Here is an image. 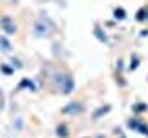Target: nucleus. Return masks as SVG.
<instances>
[{
    "instance_id": "nucleus-6",
    "label": "nucleus",
    "mask_w": 148,
    "mask_h": 138,
    "mask_svg": "<svg viewBox=\"0 0 148 138\" xmlns=\"http://www.w3.org/2000/svg\"><path fill=\"white\" fill-rule=\"evenodd\" d=\"M18 89H28V90L35 92V90H37V87H35V83L32 81V79L24 77V79H21V83H18Z\"/></svg>"
},
{
    "instance_id": "nucleus-13",
    "label": "nucleus",
    "mask_w": 148,
    "mask_h": 138,
    "mask_svg": "<svg viewBox=\"0 0 148 138\" xmlns=\"http://www.w3.org/2000/svg\"><path fill=\"white\" fill-rule=\"evenodd\" d=\"M143 110H146V105L145 103H141V101H139L137 105H133V112H143Z\"/></svg>"
},
{
    "instance_id": "nucleus-11",
    "label": "nucleus",
    "mask_w": 148,
    "mask_h": 138,
    "mask_svg": "<svg viewBox=\"0 0 148 138\" xmlns=\"http://www.w3.org/2000/svg\"><path fill=\"white\" fill-rule=\"evenodd\" d=\"M0 72H2L4 76H11V74H15V68H13L11 64L2 63V64H0Z\"/></svg>"
},
{
    "instance_id": "nucleus-16",
    "label": "nucleus",
    "mask_w": 148,
    "mask_h": 138,
    "mask_svg": "<svg viewBox=\"0 0 148 138\" xmlns=\"http://www.w3.org/2000/svg\"><path fill=\"white\" fill-rule=\"evenodd\" d=\"M9 64H11V66H13V68H21V66H22V63H21V61H18V59H17V57H13V59H11V61H9Z\"/></svg>"
},
{
    "instance_id": "nucleus-3",
    "label": "nucleus",
    "mask_w": 148,
    "mask_h": 138,
    "mask_svg": "<svg viewBox=\"0 0 148 138\" xmlns=\"http://www.w3.org/2000/svg\"><path fill=\"white\" fill-rule=\"evenodd\" d=\"M128 127L130 129H133V131H137V133H141V135H145V136H148V125H145L143 122H139L137 118H132L128 122Z\"/></svg>"
},
{
    "instance_id": "nucleus-7",
    "label": "nucleus",
    "mask_w": 148,
    "mask_h": 138,
    "mask_svg": "<svg viewBox=\"0 0 148 138\" xmlns=\"http://www.w3.org/2000/svg\"><path fill=\"white\" fill-rule=\"evenodd\" d=\"M109 110H111V107H109V105H106V107H98V109L95 110V112H92V120H98L100 116H104V114H108Z\"/></svg>"
},
{
    "instance_id": "nucleus-14",
    "label": "nucleus",
    "mask_w": 148,
    "mask_h": 138,
    "mask_svg": "<svg viewBox=\"0 0 148 138\" xmlns=\"http://www.w3.org/2000/svg\"><path fill=\"white\" fill-rule=\"evenodd\" d=\"M135 18H137V20H146V9H139Z\"/></svg>"
},
{
    "instance_id": "nucleus-15",
    "label": "nucleus",
    "mask_w": 148,
    "mask_h": 138,
    "mask_svg": "<svg viewBox=\"0 0 148 138\" xmlns=\"http://www.w3.org/2000/svg\"><path fill=\"white\" fill-rule=\"evenodd\" d=\"M137 66H139V57H132V61H130V68L135 70Z\"/></svg>"
},
{
    "instance_id": "nucleus-5",
    "label": "nucleus",
    "mask_w": 148,
    "mask_h": 138,
    "mask_svg": "<svg viewBox=\"0 0 148 138\" xmlns=\"http://www.w3.org/2000/svg\"><path fill=\"white\" fill-rule=\"evenodd\" d=\"M82 110H83V105L78 103V101H72V103H69V105H65V107H63V112L65 114H80Z\"/></svg>"
},
{
    "instance_id": "nucleus-9",
    "label": "nucleus",
    "mask_w": 148,
    "mask_h": 138,
    "mask_svg": "<svg viewBox=\"0 0 148 138\" xmlns=\"http://www.w3.org/2000/svg\"><path fill=\"white\" fill-rule=\"evenodd\" d=\"M0 48L4 50V52H9L11 50V43H9V39H8V35H0Z\"/></svg>"
},
{
    "instance_id": "nucleus-4",
    "label": "nucleus",
    "mask_w": 148,
    "mask_h": 138,
    "mask_svg": "<svg viewBox=\"0 0 148 138\" xmlns=\"http://www.w3.org/2000/svg\"><path fill=\"white\" fill-rule=\"evenodd\" d=\"M74 89H76V83H74L72 76L65 74V79H63V83H61V92H63V94H71Z\"/></svg>"
},
{
    "instance_id": "nucleus-2",
    "label": "nucleus",
    "mask_w": 148,
    "mask_h": 138,
    "mask_svg": "<svg viewBox=\"0 0 148 138\" xmlns=\"http://www.w3.org/2000/svg\"><path fill=\"white\" fill-rule=\"evenodd\" d=\"M34 28H35V35L37 37H48L50 35V24L45 20V18H39Z\"/></svg>"
},
{
    "instance_id": "nucleus-1",
    "label": "nucleus",
    "mask_w": 148,
    "mask_h": 138,
    "mask_svg": "<svg viewBox=\"0 0 148 138\" xmlns=\"http://www.w3.org/2000/svg\"><path fill=\"white\" fill-rule=\"evenodd\" d=\"M0 30L4 31V35H15L17 31H18V28L15 24V20H13L11 17H8V15H4V17H0Z\"/></svg>"
},
{
    "instance_id": "nucleus-10",
    "label": "nucleus",
    "mask_w": 148,
    "mask_h": 138,
    "mask_svg": "<svg viewBox=\"0 0 148 138\" xmlns=\"http://www.w3.org/2000/svg\"><path fill=\"white\" fill-rule=\"evenodd\" d=\"M113 17H115V20H124V18H126V9L124 7H115L113 9Z\"/></svg>"
},
{
    "instance_id": "nucleus-12",
    "label": "nucleus",
    "mask_w": 148,
    "mask_h": 138,
    "mask_svg": "<svg viewBox=\"0 0 148 138\" xmlns=\"http://www.w3.org/2000/svg\"><path fill=\"white\" fill-rule=\"evenodd\" d=\"M95 35H96V39H98L100 43H108V37H106V33H102L100 28H95Z\"/></svg>"
},
{
    "instance_id": "nucleus-8",
    "label": "nucleus",
    "mask_w": 148,
    "mask_h": 138,
    "mask_svg": "<svg viewBox=\"0 0 148 138\" xmlns=\"http://www.w3.org/2000/svg\"><path fill=\"white\" fill-rule=\"evenodd\" d=\"M56 135H58L59 138H67L69 136V127L65 125V123H59V125L56 127Z\"/></svg>"
},
{
    "instance_id": "nucleus-17",
    "label": "nucleus",
    "mask_w": 148,
    "mask_h": 138,
    "mask_svg": "<svg viewBox=\"0 0 148 138\" xmlns=\"http://www.w3.org/2000/svg\"><path fill=\"white\" fill-rule=\"evenodd\" d=\"M146 20H148V9H146Z\"/></svg>"
}]
</instances>
